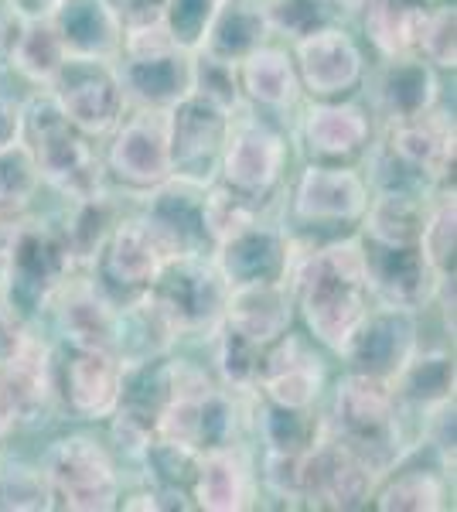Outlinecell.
Returning a JSON list of instances; mask_svg holds the SVG:
<instances>
[{
	"label": "cell",
	"mask_w": 457,
	"mask_h": 512,
	"mask_svg": "<svg viewBox=\"0 0 457 512\" xmlns=\"http://www.w3.org/2000/svg\"><path fill=\"white\" fill-rule=\"evenodd\" d=\"M151 202L144 212V226L154 236L157 250L164 260H181V256H205L212 250L209 229L202 216L205 185L188 178L171 175L168 181L151 188Z\"/></svg>",
	"instance_id": "obj_10"
},
{
	"label": "cell",
	"mask_w": 457,
	"mask_h": 512,
	"mask_svg": "<svg viewBox=\"0 0 457 512\" xmlns=\"http://www.w3.org/2000/svg\"><path fill=\"white\" fill-rule=\"evenodd\" d=\"M45 18L55 24L65 52L103 55V59L120 55L123 28L106 0H55Z\"/></svg>",
	"instance_id": "obj_25"
},
{
	"label": "cell",
	"mask_w": 457,
	"mask_h": 512,
	"mask_svg": "<svg viewBox=\"0 0 457 512\" xmlns=\"http://www.w3.org/2000/svg\"><path fill=\"white\" fill-rule=\"evenodd\" d=\"M24 328H21V315L7 304H0V366L18 352V345L24 342Z\"/></svg>",
	"instance_id": "obj_50"
},
{
	"label": "cell",
	"mask_w": 457,
	"mask_h": 512,
	"mask_svg": "<svg viewBox=\"0 0 457 512\" xmlns=\"http://www.w3.org/2000/svg\"><path fill=\"white\" fill-rule=\"evenodd\" d=\"M430 4L423 0H369L365 4V35L386 59L417 55V35Z\"/></svg>",
	"instance_id": "obj_33"
},
{
	"label": "cell",
	"mask_w": 457,
	"mask_h": 512,
	"mask_svg": "<svg viewBox=\"0 0 457 512\" xmlns=\"http://www.w3.org/2000/svg\"><path fill=\"white\" fill-rule=\"evenodd\" d=\"M191 93L209 99L219 110L232 113L239 106V96H243L236 65L215 59V55H205V52L191 55Z\"/></svg>",
	"instance_id": "obj_42"
},
{
	"label": "cell",
	"mask_w": 457,
	"mask_h": 512,
	"mask_svg": "<svg viewBox=\"0 0 457 512\" xmlns=\"http://www.w3.org/2000/svg\"><path fill=\"white\" fill-rule=\"evenodd\" d=\"M294 65L301 86L318 99H342L359 86L365 72L359 45L335 24L294 41Z\"/></svg>",
	"instance_id": "obj_17"
},
{
	"label": "cell",
	"mask_w": 457,
	"mask_h": 512,
	"mask_svg": "<svg viewBox=\"0 0 457 512\" xmlns=\"http://www.w3.org/2000/svg\"><path fill=\"white\" fill-rule=\"evenodd\" d=\"M0 509H52L45 472L38 468H7L0 475Z\"/></svg>",
	"instance_id": "obj_47"
},
{
	"label": "cell",
	"mask_w": 457,
	"mask_h": 512,
	"mask_svg": "<svg viewBox=\"0 0 457 512\" xmlns=\"http://www.w3.org/2000/svg\"><path fill=\"white\" fill-rule=\"evenodd\" d=\"M229 328H236L246 342L256 349H267L280 335L290 332L294 321V297H290L287 280H273V284H243L232 287L226 297V315Z\"/></svg>",
	"instance_id": "obj_24"
},
{
	"label": "cell",
	"mask_w": 457,
	"mask_h": 512,
	"mask_svg": "<svg viewBox=\"0 0 457 512\" xmlns=\"http://www.w3.org/2000/svg\"><path fill=\"white\" fill-rule=\"evenodd\" d=\"M417 246L437 274L454 270V188L440 195V202L427 209Z\"/></svg>",
	"instance_id": "obj_44"
},
{
	"label": "cell",
	"mask_w": 457,
	"mask_h": 512,
	"mask_svg": "<svg viewBox=\"0 0 457 512\" xmlns=\"http://www.w3.org/2000/svg\"><path fill=\"white\" fill-rule=\"evenodd\" d=\"M423 4H440V0H423Z\"/></svg>",
	"instance_id": "obj_55"
},
{
	"label": "cell",
	"mask_w": 457,
	"mask_h": 512,
	"mask_svg": "<svg viewBox=\"0 0 457 512\" xmlns=\"http://www.w3.org/2000/svg\"><path fill=\"white\" fill-rule=\"evenodd\" d=\"M376 478L369 461L338 441L328 427H321L297 454V495L314 509H359L372 499Z\"/></svg>",
	"instance_id": "obj_8"
},
{
	"label": "cell",
	"mask_w": 457,
	"mask_h": 512,
	"mask_svg": "<svg viewBox=\"0 0 457 512\" xmlns=\"http://www.w3.org/2000/svg\"><path fill=\"white\" fill-rule=\"evenodd\" d=\"M423 216H427V205L410 188H382L362 212L365 236L376 246H417Z\"/></svg>",
	"instance_id": "obj_31"
},
{
	"label": "cell",
	"mask_w": 457,
	"mask_h": 512,
	"mask_svg": "<svg viewBox=\"0 0 457 512\" xmlns=\"http://www.w3.org/2000/svg\"><path fill=\"white\" fill-rule=\"evenodd\" d=\"M113 226H116V209L103 195L76 202V216H72V222H65L62 229L72 263L76 267H96L99 250H103L106 236L113 233Z\"/></svg>",
	"instance_id": "obj_36"
},
{
	"label": "cell",
	"mask_w": 457,
	"mask_h": 512,
	"mask_svg": "<svg viewBox=\"0 0 457 512\" xmlns=\"http://www.w3.org/2000/svg\"><path fill=\"white\" fill-rule=\"evenodd\" d=\"M202 216H205V229H209V239L215 246V243H222V239L243 233L253 222H260V198H249L229 185H215L202 198Z\"/></svg>",
	"instance_id": "obj_38"
},
{
	"label": "cell",
	"mask_w": 457,
	"mask_h": 512,
	"mask_svg": "<svg viewBox=\"0 0 457 512\" xmlns=\"http://www.w3.org/2000/svg\"><path fill=\"white\" fill-rule=\"evenodd\" d=\"M417 349V325H413L410 311L379 308L362 318L342 355L355 366V373L393 379Z\"/></svg>",
	"instance_id": "obj_21"
},
{
	"label": "cell",
	"mask_w": 457,
	"mask_h": 512,
	"mask_svg": "<svg viewBox=\"0 0 457 512\" xmlns=\"http://www.w3.org/2000/svg\"><path fill=\"white\" fill-rule=\"evenodd\" d=\"M0 379H4L7 393L14 396V407H18L21 420L45 417L58 396L52 352L31 335H24L18 352L0 366Z\"/></svg>",
	"instance_id": "obj_28"
},
{
	"label": "cell",
	"mask_w": 457,
	"mask_h": 512,
	"mask_svg": "<svg viewBox=\"0 0 457 512\" xmlns=\"http://www.w3.org/2000/svg\"><path fill=\"white\" fill-rule=\"evenodd\" d=\"M400 396L389 379L352 373L338 383L335 393V427H328L338 441L362 454L372 472L382 475L400 458Z\"/></svg>",
	"instance_id": "obj_3"
},
{
	"label": "cell",
	"mask_w": 457,
	"mask_h": 512,
	"mask_svg": "<svg viewBox=\"0 0 457 512\" xmlns=\"http://www.w3.org/2000/svg\"><path fill=\"white\" fill-rule=\"evenodd\" d=\"M393 65L386 69L379 86V99L386 106L389 120H410L420 113L434 110L437 103V76L434 65L423 62L420 55H403V59H389Z\"/></svg>",
	"instance_id": "obj_32"
},
{
	"label": "cell",
	"mask_w": 457,
	"mask_h": 512,
	"mask_svg": "<svg viewBox=\"0 0 457 512\" xmlns=\"http://www.w3.org/2000/svg\"><path fill=\"white\" fill-rule=\"evenodd\" d=\"M444 478H437L427 468H410V472L396 475L389 485H382L376 495V506L393 512H430V509H444Z\"/></svg>",
	"instance_id": "obj_39"
},
{
	"label": "cell",
	"mask_w": 457,
	"mask_h": 512,
	"mask_svg": "<svg viewBox=\"0 0 457 512\" xmlns=\"http://www.w3.org/2000/svg\"><path fill=\"white\" fill-rule=\"evenodd\" d=\"M365 205H369V185L342 161L311 164L297 178L294 216L304 226H345L362 219Z\"/></svg>",
	"instance_id": "obj_14"
},
{
	"label": "cell",
	"mask_w": 457,
	"mask_h": 512,
	"mask_svg": "<svg viewBox=\"0 0 457 512\" xmlns=\"http://www.w3.org/2000/svg\"><path fill=\"white\" fill-rule=\"evenodd\" d=\"M267 35H270V24L263 7L249 4V0H226L195 52L239 65L253 48H260L267 41Z\"/></svg>",
	"instance_id": "obj_29"
},
{
	"label": "cell",
	"mask_w": 457,
	"mask_h": 512,
	"mask_svg": "<svg viewBox=\"0 0 457 512\" xmlns=\"http://www.w3.org/2000/svg\"><path fill=\"white\" fill-rule=\"evenodd\" d=\"M389 154L410 175L447 181L454 171V117L427 110L420 117L396 120L389 134Z\"/></svg>",
	"instance_id": "obj_22"
},
{
	"label": "cell",
	"mask_w": 457,
	"mask_h": 512,
	"mask_svg": "<svg viewBox=\"0 0 457 512\" xmlns=\"http://www.w3.org/2000/svg\"><path fill=\"white\" fill-rule=\"evenodd\" d=\"M232 113L219 110L209 99L188 93L181 103L168 110V134H171V175L205 185L209 168L219 161L222 144L229 134Z\"/></svg>",
	"instance_id": "obj_12"
},
{
	"label": "cell",
	"mask_w": 457,
	"mask_h": 512,
	"mask_svg": "<svg viewBox=\"0 0 457 512\" xmlns=\"http://www.w3.org/2000/svg\"><path fill=\"white\" fill-rule=\"evenodd\" d=\"M58 301V325L65 342L82 349H103L116 355L120 342V304L96 284H69L55 294Z\"/></svg>",
	"instance_id": "obj_23"
},
{
	"label": "cell",
	"mask_w": 457,
	"mask_h": 512,
	"mask_svg": "<svg viewBox=\"0 0 457 512\" xmlns=\"http://www.w3.org/2000/svg\"><path fill=\"white\" fill-rule=\"evenodd\" d=\"M256 386L277 407L307 410L324 390V362L304 335L284 332L263 349Z\"/></svg>",
	"instance_id": "obj_16"
},
{
	"label": "cell",
	"mask_w": 457,
	"mask_h": 512,
	"mask_svg": "<svg viewBox=\"0 0 457 512\" xmlns=\"http://www.w3.org/2000/svg\"><path fill=\"white\" fill-rule=\"evenodd\" d=\"M21 134L28 137L24 144L31 147L41 181L52 185L58 195L72 202L103 195V161L93 147V137L65 120L52 96L35 99V106L21 120Z\"/></svg>",
	"instance_id": "obj_2"
},
{
	"label": "cell",
	"mask_w": 457,
	"mask_h": 512,
	"mask_svg": "<svg viewBox=\"0 0 457 512\" xmlns=\"http://www.w3.org/2000/svg\"><path fill=\"white\" fill-rule=\"evenodd\" d=\"M270 31L301 41L335 21V0H270L263 7Z\"/></svg>",
	"instance_id": "obj_40"
},
{
	"label": "cell",
	"mask_w": 457,
	"mask_h": 512,
	"mask_svg": "<svg viewBox=\"0 0 457 512\" xmlns=\"http://www.w3.org/2000/svg\"><path fill=\"white\" fill-rule=\"evenodd\" d=\"M24 21H28V11H24L18 0H0V62L11 59Z\"/></svg>",
	"instance_id": "obj_49"
},
{
	"label": "cell",
	"mask_w": 457,
	"mask_h": 512,
	"mask_svg": "<svg viewBox=\"0 0 457 512\" xmlns=\"http://www.w3.org/2000/svg\"><path fill=\"white\" fill-rule=\"evenodd\" d=\"M396 396H406L413 403H440L454 396V355L447 352H413L406 366L389 379Z\"/></svg>",
	"instance_id": "obj_34"
},
{
	"label": "cell",
	"mask_w": 457,
	"mask_h": 512,
	"mask_svg": "<svg viewBox=\"0 0 457 512\" xmlns=\"http://www.w3.org/2000/svg\"><path fill=\"white\" fill-rule=\"evenodd\" d=\"M110 144V171L130 188H154L171 178V134L168 110L140 106L127 120L116 123Z\"/></svg>",
	"instance_id": "obj_11"
},
{
	"label": "cell",
	"mask_w": 457,
	"mask_h": 512,
	"mask_svg": "<svg viewBox=\"0 0 457 512\" xmlns=\"http://www.w3.org/2000/svg\"><path fill=\"white\" fill-rule=\"evenodd\" d=\"M21 110L14 106V99L0 96V147L14 144L21 137Z\"/></svg>",
	"instance_id": "obj_52"
},
{
	"label": "cell",
	"mask_w": 457,
	"mask_h": 512,
	"mask_svg": "<svg viewBox=\"0 0 457 512\" xmlns=\"http://www.w3.org/2000/svg\"><path fill=\"white\" fill-rule=\"evenodd\" d=\"M215 270L226 280V287L243 284H273V280H287L294 267V243L287 233L270 226H246L243 233L215 243Z\"/></svg>",
	"instance_id": "obj_20"
},
{
	"label": "cell",
	"mask_w": 457,
	"mask_h": 512,
	"mask_svg": "<svg viewBox=\"0 0 457 512\" xmlns=\"http://www.w3.org/2000/svg\"><path fill=\"white\" fill-rule=\"evenodd\" d=\"M164 263L168 260L157 250L154 236L147 233L144 219L116 222L96 260L99 287H103L113 301L116 297L134 301V297H140L144 291H151V284L164 270Z\"/></svg>",
	"instance_id": "obj_15"
},
{
	"label": "cell",
	"mask_w": 457,
	"mask_h": 512,
	"mask_svg": "<svg viewBox=\"0 0 457 512\" xmlns=\"http://www.w3.org/2000/svg\"><path fill=\"white\" fill-rule=\"evenodd\" d=\"M365 274L369 294L379 297L382 308L417 311L437 297L440 277L420 253V246H365Z\"/></svg>",
	"instance_id": "obj_18"
},
{
	"label": "cell",
	"mask_w": 457,
	"mask_h": 512,
	"mask_svg": "<svg viewBox=\"0 0 457 512\" xmlns=\"http://www.w3.org/2000/svg\"><path fill=\"white\" fill-rule=\"evenodd\" d=\"M72 253L65 246L62 229L41 226V222H21L18 243H14L11 270L4 280L7 308L18 315L38 311L55 301L62 284L72 274Z\"/></svg>",
	"instance_id": "obj_9"
},
{
	"label": "cell",
	"mask_w": 457,
	"mask_h": 512,
	"mask_svg": "<svg viewBox=\"0 0 457 512\" xmlns=\"http://www.w3.org/2000/svg\"><path fill=\"white\" fill-rule=\"evenodd\" d=\"M55 383L72 414L82 420H103L113 414L120 400L123 362L113 352L69 345L62 366L55 369Z\"/></svg>",
	"instance_id": "obj_19"
},
{
	"label": "cell",
	"mask_w": 457,
	"mask_h": 512,
	"mask_svg": "<svg viewBox=\"0 0 457 512\" xmlns=\"http://www.w3.org/2000/svg\"><path fill=\"white\" fill-rule=\"evenodd\" d=\"M369 117L362 106L345 103V99H324L311 106L304 120L307 151L321 161H348L365 151L369 144Z\"/></svg>",
	"instance_id": "obj_26"
},
{
	"label": "cell",
	"mask_w": 457,
	"mask_h": 512,
	"mask_svg": "<svg viewBox=\"0 0 457 512\" xmlns=\"http://www.w3.org/2000/svg\"><path fill=\"white\" fill-rule=\"evenodd\" d=\"M120 55L123 62L116 69L123 93L134 103L171 110L191 93V52L171 38L164 21L123 31Z\"/></svg>",
	"instance_id": "obj_4"
},
{
	"label": "cell",
	"mask_w": 457,
	"mask_h": 512,
	"mask_svg": "<svg viewBox=\"0 0 457 512\" xmlns=\"http://www.w3.org/2000/svg\"><path fill=\"white\" fill-rule=\"evenodd\" d=\"M222 178L229 188L243 192L249 198H263L284 175L287 164V144L270 123L263 120H246L232 123L222 144Z\"/></svg>",
	"instance_id": "obj_13"
},
{
	"label": "cell",
	"mask_w": 457,
	"mask_h": 512,
	"mask_svg": "<svg viewBox=\"0 0 457 512\" xmlns=\"http://www.w3.org/2000/svg\"><path fill=\"white\" fill-rule=\"evenodd\" d=\"M147 297L168 321L171 332L181 338L219 328L222 315H226L229 287L215 270V263L205 256H181V260L164 263Z\"/></svg>",
	"instance_id": "obj_5"
},
{
	"label": "cell",
	"mask_w": 457,
	"mask_h": 512,
	"mask_svg": "<svg viewBox=\"0 0 457 512\" xmlns=\"http://www.w3.org/2000/svg\"><path fill=\"white\" fill-rule=\"evenodd\" d=\"M48 86H52V99L62 110V117L76 123L82 134H110L123 120L127 93H123L120 69H116L113 59L65 52V59Z\"/></svg>",
	"instance_id": "obj_6"
},
{
	"label": "cell",
	"mask_w": 457,
	"mask_h": 512,
	"mask_svg": "<svg viewBox=\"0 0 457 512\" xmlns=\"http://www.w3.org/2000/svg\"><path fill=\"white\" fill-rule=\"evenodd\" d=\"M215 332H219V338H215V366H219V376L226 379L232 390H249V386H256L263 349L246 342V338L239 335L236 328H229L226 321H219Z\"/></svg>",
	"instance_id": "obj_41"
},
{
	"label": "cell",
	"mask_w": 457,
	"mask_h": 512,
	"mask_svg": "<svg viewBox=\"0 0 457 512\" xmlns=\"http://www.w3.org/2000/svg\"><path fill=\"white\" fill-rule=\"evenodd\" d=\"M454 31H457L454 4H447V0L430 4L427 14H423L420 35H417V55L423 62L437 65V69H454L457 65Z\"/></svg>",
	"instance_id": "obj_43"
},
{
	"label": "cell",
	"mask_w": 457,
	"mask_h": 512,
	"mask_svg": "<svg viewBox=\"0 0 457 512\" xmlns=\"http://www.w3.org/2000/svg\"><path fill=\"white\" fill-rule=\"evenodd\" d=\"M18 229H21L18 219L0 216V291H4L7 270H11V256H14V243H18Z\"/></svg>",
	"instance_id": "obj_51"
},
{
	"label": "cell",
	"mask_w": 457,
	"mask_h": 512,
	"mask_svg": "<svg viewBox=\"0 0 457 512\" xmlns=\"http://www.w3.org/2000/svg\"><path fill=\"white\" fill-rule=\"evenodd\" d=\"M45 482L52 506L76 512H103L120 506V475L110 451L86 434H69L55 441L45 461Z\"/></svg>",
	"instance_id": "obj_7"
},
{
	"label": "cell",
	"mask_w": 457,
	"mask_h": 512,
	"mask_svg": "<svg viewBox=\"0 0 457 512\" xmlns=\"http://www.w3.org/2000/svg\"><path fill=\"white\" fill-rule=\"evenodd\" d=\"M18 424H21V414H18V407H14V396L7 393L4 379H0V448H4L7 437L14 434Z\"/></svg>",
	"instance_id": "obj_53"
},
{
	"label": "cell",
	"mask_w": 457,
	"mask_h": 512,
	"mask_svg": "<svg viewBox=\"0 0 457 512\" xmlns=\"http://www.w3.org/2000/svg\"><path fill=\"white\" fill-rule=\"evenodd\" d=\"M290 291L297 294L311 338L342 352L362 318L369 315V274L362 239H335L290 267Z\"/></svg>",
	"instance_id": "obj_1"
},
{
	"label": "cell",
	"mask_w": 457,
	"mask_h": 512,
	"mask_svg": "<svg viewBox=\"0 0 457 512\" xmlns=\"http://www.w3.org/2000/svg\"><path fill=\"white\" fill-rule=\"evenodd\" d=\"M191 495L198 499V509H209V512L246 509L249 495H253V472H249L246 454L236 444L202 451L198 454Z\"/></svg>",
	"instance_id": "obj_27"
},
{
	"label": "cell",
	"mask_w": 457,
	"mask_h": 512,
	"mask_svg": "<svg viewBox=\"0 0 457 512\" xmlns=\"http://www.w3.org/2000/svg\"><path fill=\"white\" fill-rule=\"evenodd\" d=\"M41 188L38 164L31 158V147L18 137L14 144L0 147V216L18 219Z\"/></svg>",
	"instance_id": "obj_37"
},
{
	"label": "cell",
	"mask_w": 457,
	"mask_h": 512,
	"mask_svg": "<svg viewBox=\"0 0 457 512\" xmlns=\"http://www.w3.org/2000/svg\"><path fill=\"white\" fill-rule=\"evenodd\" d=\"M239 72V89L260 106L270 110H284L301 93V79H297L294 55L284 48L260 45L236 65Z\"/></svg>",
	"instance_id": "obj_30"
},
{
	"label": "cell",
	"mask_w": 457,
	"mask_h": 512,
	"mask_svg": "<svg viewBox=\"0 0 457 512\" xmlns=\"http://www.w3.org/2000/svg\"><path fill=\"white\" fill-rule=\"evenodd\" d=\"M62 59H65V45H62V38H58L55 24L48 21L45 14H28L18 45H14L7 62H11L24 79L52 82Z\"/></svg>",
	"instance_id": "obj_35"
},
{
	"label": "cell",
	"mask_w": 457,
	"mask_h": 512,
	"mask_svg": "<svg viewBox=\"0 0 457 512\" xmlns=\"http://www.w3.org/2000/svg\"><path fill=\"white\" fill-rule=\"evenodd\" d=\"M52 4H55V0H24L21 7H31L35 14H48V7H52Z\"/></svg>",
	"instance_id": "obj_54"
},
{
	"label": "cell",
	"mask_w": 457,
	"mask_h": 512,
	"mask_svg": "<svg viewBox=\"0 0 457 512\" xmlns=\"http://www.w3.org/2000/svg\"><path fill=\"white\" fill-rule=\"evenodd\" d=\"M226 0H168V11H164V24H168L171 38L178 45H185L188 52H195L202 45L205 31L215 21V14L222 11Z\"/></svg>",
	"instance_id": "obj_46"
},
{
	"label": "cell",
	"mask_w": 457,
	"mask_h": 512,
	"mask_svg": "<svg viewBox=\"0 0 457 512\" xmlns=\"http://www.w3.org/2000/svg\"><path fill=\"white\" fill-rule=\"evenodd\" d=\"M113 11V18L120 21L123 31L130 28H147V24H161L168 0H106Z\"/></svg>",
	"instance_id": "obj_48"
},
{
	"label": "cell",
	"mask_w": 457,
	"mask_h": 512,
	"mask_svg": "<svg viewBox=\"0 0 457 512\" xmlns=\"http://www.w3.org/2000/svg\"><path fill=\"white\" fill-rule=\"evenodd\" d=\"M321 431V424H314L307 417V410H290L270 403L263 410V437H267L270 451H304L314 441V434Z\"/></svg>",
	"instance_id": "obj_45"
}]
</instances>
